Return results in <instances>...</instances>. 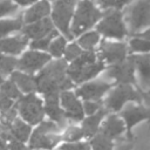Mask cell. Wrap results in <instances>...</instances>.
Listing matches in <instances>:
<instances>
[{"label": "cell", "instance_id": "1", "mask_svg": "<svg viewBox=\"0 0 150 150\" xmlns=\"http://www.w3.org/2000/svg\"><path fill=\"white\" fill-rule=\"evenodd\" d=\"M67 60L57 59L50 61L45 68H42L36 77L38 91L45 94L59 93L68 90L75 86L71 79L67 74Z\"/></svg>", "mask_w": 150, "mask_h": 150}, {"label": "cell", "instance_id": "2", "mask_svg": "<svg viewBox=\"0 0 150 150\" xmlns=\"http://www.w3.org/2000/svg\"><path fill=\"white\" fill-rule=\"evenodd\" d=\"M105 68L107 64L98 60L96 50H84L77 59L70 62L67 74L75 84H82L96 79Z\"/></svg>", "mask_w": 150, "mask_h": 150}, {"label": "cell", "instance_id": "3", "mask_svg": "<svg viewBox=\"0 0 150 150\" xmlns=\"http://www.w3.org/2000/svg\"><path fill=\"white\" fill-rule=\"evenodd\" d=\"M104 13L105 11L100 8L93 0H80L75 8L70 25L73 36H80L81 34L90 30L98 23Z\"/></svg>", "mask_w": 150, "mask_h": 150}, {"label": "cell", "instance_id": "4", "mask_svg": "<svg viewBox=\"0 0 150 150\" xmlns=\"http://www.w3.org/2000/svg\"><path fill=\"white\" fill-rule=\"evenodd\" d=\"M130 102H143V95L139 87L129 83L115 84L103 100L104 108L109 112H120Z\"/></svg>", "mask_w": 150, "mask_h": 150}, {"label": "cell", "instance_id": "5", "mask_svg": "<svg viewBox=\"0 0 150 150\" xmlns=\"http://www.w3.org/2000/svg\"><path fill=\"white\" fill-rule=\"evenodd\" d=\"M96 30L103 39L125 40L130 36L129 28L125 22L123 9H108L96 25Z\"/></svg>", "mask_w": 150, "mask_h": 150}, {"label": "cell", "instance_id": "6", "mask_svg": "<svg viewBox=\"0 0 150 150\" xmlns=\"http://www.w3.org/2000/svg\"><path fill=\"white\" fill-rule=\"evenodd\" d=\"M123 11L130 35L150 26V0H135Z\"/></svg>", "mask_w": 150, "mask_h": 150}, {"label": "cell", "instance_id": "7", "mask_svg": "<svg viewBox=\"0 0 150 150\" xmlns=\"http://www.w3.org/2000/svg\"><path fill=\"white\" fill-rule=\"evenodd\" d=\"M96 54L98 60L104 62L107 66L124 61L130 55L128 41L102 39L96 49Z\"/></svg>", "mask_w": 150, "mask_h": 150}, {"label": "cell", "instance_id": "8", "mask_svg": "<svg viewBox=\"0 0 150 150\" xmlns=\"http://www.w3.org/2000/svg\"><path fill=\"white\" fill-rule=\"evenodd\" d=\"M16 108L20 117L28 122L30 125L39 124L43 121L45 104L34 93L22 95L16 102Z\"/></svg>", "mask_w": 150, "mask_h": 150}, {"label": "cell", "instance_id": "9", "mask_svg": "<svg viewBox=\"0 0 150 150\" xmlns=\"http://www.w3.org/2000/svg\"><path fill=\"white\" fill-rule=\"evenodd\" d=\"M76 4L77 0H55L52 9V19L55 27L68 40L74 38L70 32V25L75 12V6H77Z\"/></svg>", "mask_w": 150, "mask_h": 150}, {"label": "cell", "instance_id": "10", "mask_svg": "<svg viewBox=\"0 0 150 150\" xmlns=\"http://www.w3.org/2000/svg\"><path fill=\"white\" fill-rule=\"evenodd\" d=\"M104 74L108 79L112 80V82L115 84L129 83V84H135L138 87L136 66H135V62L130 55L124 61L107 66Z\"/></svg>", "mask_w": 150, "mask_h": 150}, {"label": "cell", "instance_id": "11", "mask_svg": "<svg viewBox=\"0 0 150 150\" xmlns=\"http://www.w3.org/2000/svg\"><path fill=\"white\" fill-rule=\"evenodd\" d=\"M121 117L124 120L127 125V136L128 138L132 137V129L145 121H150V108L142 103L137 102H130L128 103L120 112Z\"/></svg>", "mask_w": 150, "mask_h": 150}, {"label": "cell", "instance_id": "12", "mask_svg": "<svg viewBox=\"0 0 150 150\" xmlns=\"http://www.w3.org/2000/svg\"><path fill=\"white\" fill-rule=\"evenodd\" d=\"M52 61L50 54H47L41 50L29 49L18 60V70L34 74L40 71Z\"/></svg>", "mask_w": 150, "mask_h": 150}, {"label": "cell", "instance_id": "13", "mask_svg": "<svg viewBox=\"0 0 150 150\" xmlns=\"http://www.w3.org/2000/svg\"><path fill=\"white\" fill-rule=\"evenodd\" d=\"M115 86L114 82H108L103 80H91L82 83L76 89V95L84 100L103 101V97L109 93V90Z\"/></svg>", "mask_w": 150, "mask_h": 150}, {"label": "cell", "instance_id": "14", "mask_svg": "<svg viewBox=\"0 0 150 150\" xmlns=\"http://www.w3.org/2000/svg\"><path fill=\"white\" fill-rule=\"evenodd\" d=\"M60 102L66 112V116L69 121L81 122L84 118V109L83 102L80 101L76 93L64 90L60 94Z\"/></svg>", "mask_w": 150, "mask_h": 150}, {"label": "cell", "instance_id": "15", "mask_svg": "<svg viewBox=\"0 0 150 150\" xmlns=\"http://www.w3.org/2000/svg\"><path fill=\"white\" fill-rule=\"evenodd\" d=\"M45 112L49 120L54 121L61 129L66 128L68 118L61 105L59 93L45 94Z\"/></svg>", "mask_w": 150, "mask_h": 150}, {"label": "cell", "instance_id": "16", "mask_svg": "<svg viewBox=\"0 0 150 150\" xmlns=\"http://www.w3.org/2000/svg\"><path fill=\"white\" fill-rule=\"evenodd\" d=\"M62 141V135L60 134H52L36 128L29 138V149H42V150H52Z\"/></svg>", "mask_w": 150, "mask_h": 150}, {"label": "cell", "instance_id": "17", "mask_svg": "<svg viewBox=\"0 0 150 150\" xmlns=\"http://www.w3.org/2000/svg\"><path fill=\"white\" fill-rule=\"evenodd\" d=\"M100 131L115 141L127 134V125L118 112H109L103 120Z\"/></svg>", "mask_w": 150, "mask_h": 150}, {"label": "cell", "instance_id": "18", "mask_svg": "<svg viewBox=\"0 0 150 150\" xmlns=\"http://www.w3.org/2000/svg\"><path fill=\"white\" fill-rule=\"evenodd\" d=\"M53 30H55V23H54L53 19L45 18L42 20L35 21L32 23H27L26 26H23L21 32L28 39L36 40V39H41V38L49 35Z\"/></svg>", "mask_w": 150, "mask_h": 150}, {"label": "cell", "instance_id": "19", "mask_svg": "<svg viewBox=\"0 0 150 150\" xmlns=\"http://www.w3.org/2000/svg\"><path fill=\"white\" fill-rule=\"evenodd\" d=\"M136 66L138 84L150 89V54H131Z\"/></svg>", "mask_w": 150, "mask_h": 150}, {"label": "cell", "instance_id": "20", "mask_svg": "<svg viewBox=\"0 0 150 150\" xmlns=\"http://www.w3.org/2000/svg\"><path fill=\"white\" fill-rule=\"evenodd\" d=\"M28 45V38L23 34L16 36L0 38V54L18 55Z\"/></svg>", "mask_w": 150, "mask_h": 150}, {"label": "cell", "instance_id": "21", "mask_svg": "<svg viewBox=\"0 0 150 150\" xmlns=\"http://www.w3.org/2000/svg\"><path fill=\"white\" fill-rule=\"evenodd\" d=\"M109 114V111L105 108H102L100 111H97L94 115L87 116L81 121V128L84 134V138H93L101 129V124L105 116Z\"/></svg>", "mask_w": 150, "mask_h": 150}, {"label": "cell", "instance_id": "22", "mask_svg": "<svg viewBox=\"0 0 150 150\" xmlns=\"http://www.w3.org/2000/svg\"><path fill=\"white\" fill-rule=\"evenodd\" d=\"M50 12H52V8H50L48 0L36 1L23 13V15H22L23 22H25V25H27V23H32V22L42 20L45 18H48Z\"/></svg>", "mask_w": 150, "mask_h": 150}, {"label": "cell", "instance_id": "23", "mask_svg": "<svg viewBox=\"0 0 150 150\" xmlns=\"http://www.w3.org/2000/svg\"><path fill=\"white\" fill-rule=\"evenodd\" d=\"M11 79L18 86L20 91L23 94L38 91L36 77L33 76V74H28V73H25L21 70H14L11 75Z\"/></svg>", "mask_w": 150, "mask_h": 150}, {"label": "cell", "instance_id": "24", "mask_svg": "<svg viewBox=\"0 0 150 150\" xmlns=\"http://www.w3.org/2000/svg\"><path fill=\"white\" fill-rule=\"evenodd\" d=\"M7 127H8V130H9V134H11L12 138H16V139H19L23 143L29 141L30 135H32V125L28 122H26L25 120L16 117Z\"/></svg>", "mask_w": 150, "mask_h": 150}, {"label": "cell", "instance_id": "25", "mask_svg": "<svg viewBox=\"0 0 150 150\" xmlns=\"http://www.w3.org/2000/svg\"><path fill=\"white\" fill-rule=\"evenodd\" d=\"M102 35L95 29V30H88L83 34H81L77 39V43L82 47L83 50H96L98 45L102 41Z\"/></svg>", "mask_w": 150, "mask_h": 150}, {"label": "cell", "instance_id": "26", "mask_svg": "<svg viewBox=\"0 0 150 150\" xmlns=\"http://www.w3.org/2000/svg\"><path fill=\"white\" fill-rule=\"evenodd\" d=\"M128 46L129 52L131 54H150V40L132 34L128 38Z\"/></svg>", "mask_w": 150, "mask_h": 150}, {"label": "cell", "instance_id": "27", "mask_svg": "<svg viewBox=\"0 0 150 150\" xmlns=\"http://www.w3.org/2000/svg\"><path fill=\"white\" fill-rule=\"evenodd\" d=\"M23 18L19 16L16 19H5L0 20V38H6L11 33L22 30L23 28Z\"/></svg>", "mask_w": 150, "mask_h": 150}, {"label": "cell", "instance_id": "28", "mask_svg": "<svg viewBox=\"0 0 150 150\" xmlns=\"http://www.w3.org/2000/svg\"><path fill=\"white\" fill-rule=\"evenodd\" d=\"M90 150H115V141L98 131L89 139Z\"/></svg>", "mask_w": 150, "mask_h": 150}, {"label": "cell", "instance_id": "29", "mask_svg": "<svg viewBox=\"0 0 150 150\" xmlns=\"http://www.w3.org/2000/svg\"><path fill=\"white\" fill-rule=\"evenodd\" d=\"M15 69H18V59L13 55L0 54V75L2 77L9 76Z\"/></svg>", "mask_w": 150, "mask_h": 150}, {"label": "cell", "instance_id": "30", "mask_svg": "<svg viewBox=\"0 0 150 150\" xmlns=\"http://www.w3.org/2000/svg\"><path fill=\"white\" fill-rule=\"evenodd\" d=\"M67 40L68 39L66 36H60V35L54 38L48 48L50 56H53L55 59H61V56L64 55V50L67 47Z\"/></svg>", "mask_w": 150, "mask_h": 150}, {"label": "cell", "instance_id": "31", "mask_svg": "<svg viewBox=\"0 0 150 150\" xmlns=\"http://www.w3.org/2000/svg\"><path fill=\"white\" fill-rule=\"evenodd\" d=\"M0 94L5 95L12 100H15V101H19V98L22 96L20 89L18 88V86L14 83V81L12 79L2 82V84L0 86Z\"/></svg>", "mask_w": 150, "mask_h": 150}, {"label": "cell", "instance_id": "32", "mask_svg": "<svg viewBox=\"0 0 150 150\" xmlns=\"http://www.w3.org/2000/svg\"><path fill=\"white\" fill-rule=\"evenodd\" d=\"M59 35V32L55 29L53 30L49 35L45 36V38H41V39H36V40H32V42L29 43V48L30 49H35V50H41V52H45V50H48L52 41L54 38H56Z\"/></svg>", "mask_w": 150, "mask_h": 150}, {"label": "cell", "instance_id": "33", "mask_svg": "<svg viewBox=\"0 0 150 150\" xmlns=\"http://www.w3.org/2000/svg\"><path fill=\"white\" fill-rule=\"evenodd\" d=\"M82 138H84V134L81 125L77 127V125L70 124L66 127L62 134V141L64 142H76V141H81Z\"/></svg>", "mask_w": 150, "mask_h": 150}, {"label": "cell", "instance_id": "34", "mask_svg": "<svg viewBox=\"0 0 150 150\" xmlns=\"http://www.w3.org/2000/svg\"><path fill=\"white\" fill-rule=\"evenodd\" d=\"M134 1L135 0H95V2L98 5V7L102 8L103 11H108V9H112V8L124 9Z\"/></svg>", "mask_w": 150, "mask_h": 150}, {"label": "cell", "instance_id": "35", "mask_svg": "<svg viewBox=\"0 0 150 150\" xmlns=\"http://www.w3.org/2000/svg\"><path fill=\"white\" fill-rule=\"evenodd\" d=\"M84 50L82 49V47L77 43V42H73L70 45H68L66 47V50H64V60L67 61H74L75 59H77Z\"/></svg>", "mask_w": 150, "mask_h": 150}, {"label": "cell", "instance_id": "36", "mask_svg": "<svg viewBox=\"0 0 150 150\" xmlns=\"http://www.w3.org/2000/svg\"><path fill=\"white\" fill-rule=\"evenodd\" d=\"M102 108H104L103 101H93V100H84L83 101V109H84V114L87 116L96 114Z\"/></svg>", "mask_w": 150, "mask_h": 150}, {"label": "cell", "instance_id": "37", "mask_svg": "<svg viewBox=\"0 0 150 150\" xmlns=\"http://www.w3.org/2000/svg\"><path fill=\"white\" fill-rule=\"evenodd\" d=\"M59 150H90V143L84 141L64 142L60 145Z\"/></svg>", "mask_w": 150, "mask_h": 150}, {"label": "cell", "instance_id": "38", "mask_svg": "<svg viewBox=\"0 0 150 150\" xmlns=\"http://www.w3.org/2000/svg\"><path fill=\"white\" fill-rule=\"evenodd\" d=\"M19 5L15 4L13 0H1L0 1V18L7 15V14H12L18 9Z\"/></svg>", "mask_w": 150, "mask_h": 150}, {"label": "cell", "instance_id": "39", "mask_svg": "<svg viewBox=\"0 0 150 150\" xmlns=\"http://www.w3.org/2000/svg\"><path fill=\"white\" fill-rule=\"evenodd\" d=\"M7 149L8 150H30L29 146H26L23 142L16 138H11L7 142Z\"/></svg>", "mask_w": 150, "mask_h": 150}, {"label": "cell", "instance_id": "40", "mask_svg": "<svg viewBox=\"0 0 150 150\" xmlns=\"http://www.w3.org/2000/svg\"><path fill=\"white\" fill-rule=\"evenodd\" d=\"M13 1H14L15 4H18L19 6H21V7H25V6L35 4L38 0H13Z\"/></svg>", "mask_w": 150, "mask_h": 150}, {"label": "cell", "instance_id": "41", "mask_svg": "<svg viewBox=\"0 0 150 150\" xmlns=\"http://www.w3.org/2000/svg\"><path fill=\"white\" fill-rule=\"evenodd\" d=\"M136 35H139V36H143V38H145V39L150 40V26H149V27H146V28H144L143 30H141V32L136 33Z\"/></svg>", "mask_w": 150, "mask_h": 150}, {"label": "cell", "instance_id": "42", "mask_svg": "<svg viewBox=\"0 0 150 150\" xmlns=\"http://www.w3.org/2000/svg\"><path fill=\"white\" fill-rule=\"evenodd\" d=\"M132 148H134L132 143H123L117 148H115V150H132Z\"/></svg>", "mask_w": 150, "mask_h": 150}, {"label": "cell", "instance_id": "43", "mask_svg": "<svg viewBox=\"0 0 150 150\" xmlns=\"http://www.w3.org/2000/svg\"><path fill=\"white\" fill-rule=\"evenodd\" d=\"M4 81H5V80H4V77H2L1 75H0V86L2 84V82H4Z\"/></svg>", "mask_w": 150, "mask_h": 150}, {"label": "cell", "instance_id": "44", "mask_svg": "<svg viewBox=\"0 0 150 150\" xmlns=\"http://www.w3.org/2000/svg\"><path fill=\"white\" fill-rule=\"evenodd\" d=\"M33 150H42V149H33Z\"/></svg>", "mask_w": 150, "mask_h": 150}, {"label": "cell", "instance_id": "45", "mask_svg": "<svg viewBox=\"0 0 150 150\" xmlns=\"http://www.w3.org/2000/svg\"><path fill=\"white\" fill-rule=\"evenodd\" d=\"M48 1H49V0H48Z\"/></svg>", "mask_w": 150, "mask_h": 150}]
</instances>
